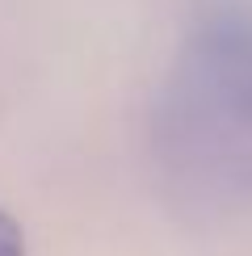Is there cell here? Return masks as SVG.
Segmentation results:
<instances>
[{
  "label": "cell",
  "mask_w": 252,
  "mask_h": 256,
  "mask_svg": "<svg viewBox=\"0 0 252 256\" xmlns=\"http://www.w3.org/2000/svg\"><path fill=\"white\" fill-rule=\"evenodd\" d=\"M0 256H26V236L4 210H0Z\"/></svg>",
  "instance_id": "cell-1"
}]
</instances>
